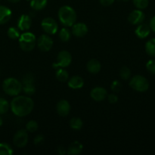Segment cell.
Wrapping results in <instances>:
<instances>
[{"label": "cell", "mask_w": 155, "mask_h": 155, "mask_svg": "<svg viewBox=\"0 0 155 155\" xmlns=\"http://www.w3.org/2000/svg\"><path fill=\"white\" fill-rule=\"evenodd\" d=\"M12 113L17 117H24L30 114L34 107L33 99L28 95H17L12 100L10 104Z\"/></svg>", "instance_id": "6da1fadb"}, {"label": "cell", "mask_w": 155, "mask_h": 155, "mask_svg": "<svg viewBox=\"0 0 155 155\" xmlns=\"http://www.w3.org/2000/svg\"><path fill=\"white\" fill-rule=\"evenodd\" d=\"M59 21L66 27H71L77 22V12L69 5H64L59 8L58 12Z\"/></svg>", "instance_id": "7a4b0ae2"}, {"label": "cell", "mask_w": 155, "mask_h": 155, "mask_svg": "<svg viewBox=\"0 0 155 155\" xmlns=\"http://www.w3.org/2000/svg\"><path fill=\"white\" fill-rule=\"evenodd\" d=\"M22 87L21 82L13 77L5 79L2 83L3 91L9 96L15 97L20 95L22 92Z\"/></svg>", "instance_id": "3957f363"}, {"label": "cell", "mask_w": 155, "mask_h": 155, "mask_svg": "<svg viewBox=\"0 0 155 155\" xmlns=\"http://www.w3.org/2000/svg\"><path fill=\"white\" fill-rule=\"evenodd\" d=\"M19 45L20 48L26 52L33 51L36 45V36L31 32H24L19 37Z\"/></svg>", "instance_id": "277c9868"}, {"label": "cell", "mask_w": 155, "mask_h": 155, "mask_svg": "<svg viewBox=\"0 0 155 155\" xmlns=\"http://www.w3.org/2000/svg\"><path fill=\"white\" fill-rule=\"evenodd\" d=\"M129 85L133 90L139 92H145L149 89V82L142 75H136L132 77Z\"/></svg>", "instance_id": "5b68a950"}, {"label": "cell", "mask_w": 155, "mask_h": 155, "mask_svg": "<svg viewBox=\"0 0 155 155\" xmlns=\"http://www.w3.org/2000/svg\"><path fill=\"white\" fill-rule=\"evenodd\" d=\"M72 62V55L67 50H62L58 54L57 60L52 64V67L55 69L65 68L69 66Z\"/></svg>", "instance_id": "8992f818"}, {"label": "cell", "mask_w": 155, "mask_h": 155, "mask_svg": "<svg viewBox=\"0 0 155 155\" xmlns=\"http://www.w3.org/2000/svg\"><path fill=\"white\" fill-rule=\"evenodd\" d=\"M41 27L46 34L54 35L58 30V22L52 18H45L41 22Z\"/></svg>", "instance_id": "52a82bcc"}, {"label": "cell", "mask_w": 155, "mask_h": 155, "mask_svg": "<svg viewBox=\"0 0 155 155\" xmlns=\"http://www.w3.org/2000/svg\"><path fill=\"white\" fill-rule=\"evenodd\" d=\"M52 39L48 34H42L36 39V45L42 51H48L53 46Z\"/></svg>", "instance_id": "ba28073f"}, {"label": "cell", "mask_w": 155, "mask_h": 155, "mask_svg": "<svg viewBox=\"0 0 155 155\" xmlns=\"http://www.w3.org/2000/svg\"><path fill=\"white\" fill-rule=\"evenodd\" d=\"M28 132L26 130H20L15 134L13 138L14 145L18 148H24L28 143Z\"/></svg>", "instance_id": "9c48e42d"}, {"label": "cell", "mask_w": 155, "mask_h": 155, "mask_svg": "<svg viewBox=\"0 0 155 155\" xmlns=\"http://www.w3.org/2000/svg\"><path fill=\"white\" fill-rule=\"evenodd\" d=\"M145 15L140 9H136L130 12L128 16V21L133 25H139L144 22Z\"/></svg>", "instance_id": "30bf717a"}, {"label": "cell", "mask_w": 155, "mask_h": 155, "mask_svg": "<svg viewBox=\"0 0 155 155\" xmlns=\"http://www.w3.org/2000/svg\"><path fill=\"white\" fill-rule=\"evenodd\" d=\"M107 92L104 87L101 86H96L93 88L90 92V96L94 101H102L107 98Z\"/></svg>", "instance_id": "8fae6325"}, {"label": "cell", "mask_w": 155, "mask_h": 155, "mask_svg": "<svg viewBox=\"0 0 155 155\" xmlns=\"http://www.w3.org/2000/svg\"><path fill=\"white\" fill-rule=\"evenodd\" d=\"M71 27V33L76 37H83L89 31L87 25L84 23H75Z\"/></svg>", "instance_id": "7c38bea8"}, {"label": "cell", "mask_w": 155, "mask_h": 155, "mask_svg": "<svg viewBox=\"0 0 155 155\" xmlns=\"http://www.w3.org/2000/svg\"><path fill=\"white\" fill-rule=\"evenodd\" d=\"M32 26V18L29 15H22L18 21V28L21 31H28Z\"/></svg>", "instance_id": "4fadbf2b"}, {"label": "cell", "mask_w": 155, "mask_h": 155, "mask_svg": "<svg viewBox=\"0 0 155 155\" xmlns=\"http://www.w3.org/2000/svg\"><path fill=\"white\" fill-rule=\"evenodd\" d=\"M71 104L65 99L60 100L56 105V110L61 117H67L71 112Z\"/></svg>", "instance_id": "5bb4252c"}, {"label": "cell", "mask_w": 155, "mask_h": 155, "mask_svg": "<svg viewBox=\"0 0 155 155\" xmlns=\"http://www.w3.org/2000/svg\"><path fill=\"white\" fill-rule=\"evenodd\" d=\"M151 30V27L148 24L142 23V24H139L138 27H136L135 33L139 39H145L149 36Z\"/></svg>", "instance_id": "9a60e30c"}, {"label": "cell", "mask_w": 155, "mask_h": 155, "mask_svg": "<svg viewBox=\"0 0 155 155\" xmlns=\"http://www.w3.org/2000/svg\"><path fill=\"white\" fill-rule=\"evenodd\" d=\"M68 85L72 89H80L84 86V80L80 76H73L68 79Z\"/></svg>", "instance_id": "2e32d148"}, {"label": "cell", "mask_w": 155, "mask_h": 155, "mask_svg": "<svg viewBox=\"0 0 155 155\" xmlns=\"http://www.w3.org/2000/svg\"><path fill=\"white\" fill-rule=\"evenodd\" d=\"M12 12L9 8L0 5V25L6 24L12 18Z\"/></svg>", "instance_id": "e0dca14e"}, {"label": "cell", "mask_w": 155, "mask_h": 155, "mask_svg": "<svg viewBox=\"0 0 155 155\" xmlns=\"http://www.w3.org/2000/svg\"><path fill=\"white\" fill-rule=\"evenodd\" d=\"M86 69L91 74H96L101 71V64L99 61L96 60V59H91L86 64Z\"/></svg>", "instance_id": "ac0fdd59"}, {"label": "cell", "mask_w": 155, "mask_h": 155, "mask_svg": "<svg viewBox=\"0 0 155 155\" xmlns=\"http://www.w3.org/2000/svg\"><path fill=\"white\" fill-rule=\"evenodd\" d=\"M83 146L82 145L81 142H78V141H74L73 142L71 145H69L68 148V151L67 154H71V155H76L81 154L83 151Z\"/></svg>", "instance_id": "d6986e66"}, {"label": "cell", "mask_w": 155, "mask_h": 155, "mask_svg": "<svg viewBox=\"0 0 155 155\" xmlns=\"http://www.w3.org/2000/svg\"><path fill=\"white\" fill-rule=\"evenodd\" d=\"M48 4V0H30V7L34 11H41Z\"/></svg>", "instance_id": "ffe728a7"}, {"label": "cell", "mask_w": 155, "mask_h": 155, "mask_svg": "<svg viewBox=\"0 0 155 155\" xmlns=\"http://www.w3.org/2000/svg\"><path fill=\"white\" fill-rule=\"evenodd\" d=\"M56 79L61 83H65L69 79V74L64 68H58L55 73Z\"/></svg>", "instance_id": "44dd1931"}, {"label": "cell", "mask_w": 155, "mask_h": 155, "mask_svg": "<svg viewBox=\"0 0 155 155\" xmlns=\"http://www.w3.org/2000/svg\"><path fill=\"white\" fill-rule=\"evenodd\" d=\"M145 51L149 56L155 58V38L149 39L145 43Z\"/></svg>", "instance_id": "7402d4cb"}, {"label": "cell", "mask_w": 155, "mask_h": 155, "mask_svg": "<svg viewBox=\"0 0 155 155\" xmlns=\"http://www.w3.org/2000/svg\"><path fill=\"white\" fill-rule=\"evenodd\" d=\"M71 31L66 27L62 28L61 30L59 31V38L62 42H68L71 38Z\"/></svg>", "instance_id": "603a6c76"}, {"label": "cell", "mask_w": 155, "mask_h": 155, "mask_svg": "<svg viewBox=\"0 0 155 155\" xmlns=\"http://www.w3.org/2000/svg\"><path fill=\"white\" fill-rule=\"evenodd\" d=\"M70 127L75 130H81L83 127V122L81 118L80 117H73L70 120Z\"/></svg>", "instance_id": "cb8c5ba5"}, {"label": "cell", "mask_w": 155, "mask_h": 155, "mask_svg": "<svg viewBox=\"0 0 155 155\" xmlns=\"http://www.w3.org/2000/svg\"><path fill=\"white\" fill-rule=\"evenodd\" d=\"M22 92L26 95L31 96L36 92V87H35L34 83H30V84H24L22 85Z\"/></svg>", "instance_id": "d4e9b609"}, {"label": "cell", "mask_w": 155, "mask_h": 155, "mask_svg": "<svg viewBox=\"0 0 155 155\" xmlns=\"http://www.w3.org/2000/svg\"><path fill=\"white\" fill-rule=\"evenodd\" d=\"M8 36L10 39H19L20 36H21V33H20V30L17 27H11L8 30Z\"/></svg>", "instance_id": "484cf974"}, {"label": "cell", "mask_w": 155, "mask_h": 155, "mask_svg": "<svg viewBox=\"0 0 155 155\" xmlns=\"http://www.w3.org/2000/svg\"><path fill=\"white\" fill-rule=\"evenodd\" d=\"M10 108V104L4 98H0V115L5 114L8 111Z\"/></svg>", "instance_id": "4316f807"}, {"label": "cell", "mask_w": 155, "mask_h": 155, "mask_svg": "<svg viewBox=\"0 0 155 155\" xmlns=\"http://www.w3.org/2000/svg\"><path fill=\"white\" fill-rule=\"evenodd\" d=\"M119 74L120 78L124 80H127L131 77V71H130V69L128 67H122L120 70Z\"/></svg>", "instance_id": "83f0119b"}, {"label": "cell", "mask_w": 155, "mask_h": 155, "mask_svg": "<svg viewBox=\"0 0 155 155\" xmlns=\"http://www.w3.org/2000/svg\"><path fill=\"white\" fill-rule=\"evenodd\" d=\"M13 150L7 143H0V155H12Z\"/></svg>", "instance_id": "f1b7e54d"}, {"label": "cell", "mask_w": 155, "mask_h": 155, "mask_svg": "<svg viewBox=\"0 0 155 155\" xmlns=\"http://www.w3.org/2000/svg\"><path fill=\"white\" fill-rule=\"evenodd\" d=\"M133 3L137 9L143 10L148 7L149 1L148 0H133Z\"/></svg>", "instance_id": "f546056e"}, {"label": "cell", "mask_w": 155, "mask_h": 155, "mask_svg": "<svg viewBox=\"0 0 155 155\" xmlns=\"http://www.w3.org/2000/svg\"><path fill=\"white\" fill-rule=\"evenodd\" d=\"M39 128L37 122L35 120H30L26 124V130L28 133H35Z\"/></svg>", "instance_id": "4dcf8cb0"}, {"label": "cell", "mask_w": 155, "mask_h": 155, "mask_svg": "<svg viewBox=\"0 0 155 155\" xmlns=\"http://www.w3.org/2000/svg\"><path fill=\"white\" fill-rule=\"evenodd\" d=\"M21 83L22 85L24 84H30V83H35V77L33 76V74L28 73V74H26L25 75H24V77H22V80H21Z\"/></svg>", "instance_id": "1f68e13d"}, {"label": "cell", "mask_w": 155, "mask_h": 155, "mask_svg": "<svg viewBox=\"0 0 155 155\" xmlns=\"http://www.w3.org/2000/svg\"><path fill=\"white\" fill-rule=\"evenodd\" d=\"M110 88H111V90L113 91L115 93H117L122 89V84H121L119 80H114L111 83V86H110Z\"/></svg>", "instance_id": "d6a6232c"}, {"label": "cell", "mask_w": 155, "mask_h": 155, "mask_svg": "<svg viewBox=\"0 0 155 155\" xmlns=\"http://www.w3.org/2000/svg\"><path fill=\"white\" fill-rule=\"evenodd\" d=\"M146 68L151 74H155V59H151L146 64Z\"/></svg>", "instance_id": "836d02e7"}, {"label": "cell", "mask_w": 155, "mask_h": 155, "mask_svg": "<svg viewBox=\"0 0 155 155\" xmlns=\"http://www.w3.org/2000/svg\"><path fill=\"white\" fill-rule=\"evenodd\" d=\"M107 98L110 104H115V103H117L118 101V96L114 93H111L107 95Z\"/></svg>", "instance_id": "e575fe53"}, {"label": "cell", "mask_w": 155, "mask_h": 155, "mask_svg": "<svg viewBox=\"0 0 155 155\" xmlns=\"http://www.w3.org/2000/svg\"><path fill=\"white\" fill-rule=\"evenodd\" d=\"M44 140H45L44 136L40 134V135H37V136L34 138V139H33V142H34L35 145H42V144L43 143Z\"/></svg>", "instance_id": "d590c367"}, {"label": "cell", "mask_w": 155, "mask_h": 155, "mask_svg": "<svg viewBox=\"0 0 155 155\" xmlns=\"http://www.w3.org/2000/svg\"><path fill=\"white\" fill-rule=\"evenodd\" d=\"M115 0H99L100 4L103 6H110L112 4H114Z\"/></svg>", "instance_id": "8d00e7d4"}, {"label": "cell", "mask_w": 155, "mask_h": 155, "mask_svg": "<svg viewBox=\"0 0 155 155\" xmlns=\"http://www.w3.org/2000/svg\"><path fill=\"white\" fill-rule=\"evenodd\" d=\"M149 26L150 27H151V30L155 33V15L151 19Z\"/></svg>", "instance_id": "74e56055"}, {"label": "cell", "mask_w": 155, "mask_h": 155, "mask_svg": "<svg viewBox=\"0 0 155 155\" xmlns=\"http://www.w3.org/2000/svg\"><path fill=\"white\" fill-rule=\"evenodd\" d=\"M58 153L60 154H64L66 153V151H65L64 148L63 147H59L58 148Z\"/></svg>", "instance_id": "f35d334b"}, {"label": "cell", "mask_w": 155, "mask_h": 155, "mask_svg": "<svg viewBox=\"0 0 155 155\" xmlns=\"http://www.w3.org/2000/svg\"><path fill=\"white\" fill-rule=\"evenodd\" d=\"M8 2H12V3H17L18 2H20L21 0H8Z\"/></svg>", "instance_id": "ab89813d"}, {"label": "cell", "mask_w": 155, "mask_h": 155, "mask_svg": "<svg viewBox=\"0 0 155 155\" xmlns=\"http://www.w3.org/2000/svg\"><path fill=\"white\" fill-rule=\"evenodd\" d=\"M2 124H3V120H2V119L1 117H0V127L2 125Z\"/></svg>", "instance_id": "60d3db41"}, {"label": "cell", "mask_w": 155, "mask_h": 155, "mask_svg": "<svg viewBox=\"0 0 155 155\" xmlns=\"http://www.w3.org/2000/svg\"><path fill=\"white\" fill-rule=\"evenodd\" d=\"M118 1H121V2H129L130 0H118Z\"/></svg>", "instance_id": "b9f144b4"}, {"label": "cell", "mask_w": 155, "mask_h": 155, "mask_svg": "<svg viewBox=\"0 0 155 155\" xmlns=\"http://www.w3.org/2000/svg\"><path fill=\"white\" fill-rule=\"evenodd\" d=\"M27 1H30V0H27Z\"/></svg>", "instance_id": "7bdbcfd3"}, {"label": "cell", "mask_w": 155, "mask_h": 155, "mask_svg": "<svg viewBox=\"0 0 155 155\" xmlns=\"http://www.w3.org/2000/svg\"><path fill=\"white\" fill-rule=\"evenodd\" d=\"M0 1H1V0H0Z\"/></svg>", "instance_id": "ee69618b"}]
</instances>
